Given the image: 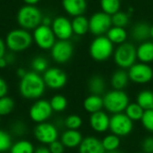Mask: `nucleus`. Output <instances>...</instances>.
<instances>
[{"mask_svg": "<svg viewBox=\"0 0 153 153\" xmlns=\"http://www.w3.org/2000/svg\"><path fill=\"white\" fill-rule=\"evenodd\" d=\"M45 88L43 77L34 71L27 72L19 83L20 93L27 100H39L44 94Z\"/></svg>", "mask_w": 153, "mask_h": 153, "instance_id": "obj_1", "label": "nucleus"}, {"mask_svg": "<svg viewBox=\"0 0 153 153\" xmlns=\"http://www.w3.org/2000/svg\"><path fill=\"white\" fill-rule=\"evenodd\" d=\"M43 15L41 11L35 5L25 4L17 13V22L22 29L35 30L42 22Z\"/></svg>", "mask_w": 153, "mask_h": 153, "instance_id": "obj_2", "label": "nucleus"}, {"mask_svg": "<svg viewBox=\"0 0 153 153\" xmlns=\"http://www.w3.org/2000/svg\"><path fill=\"white\" fill-rule=\"evenodd\" d=\"M31 34L24 29H14L8 32L5 38V45L13 52H22L28 49L32 44Z\"/></svg>", "mask_w": 153, "mask_h": 153, "instance_id": "obj_3", "label": "nucleus"}, {"mask_svg": "<svg viewBox=\"0 0 153 153\" xmlns=\"http://www.w3.org/2000/svg\"><path fill=\"white\" fill-rule=\"evenodd\" d=\"M129 103L128 95L124 91L120 90L108 91L103 97L104 108L113 115L125 112Z\"/></svg>", "mask_w": 153, "mask_h": 153, "instance_id": "obj_4", "label": "nucleus"}, {"mask_svg": "<svg viewBox=\"0 0 153 153\" xmlns=\"http://www.w3.org/2000/svg\"><path fill=\"white\" fill-rule=\"evenodd\" d=\"M113 58L117 66L121 69H129L135 64L137 59V48L130 42L117 45L114 50Z\"/></svg>", "mask_w": 153, "mask_h": 153, "instance_id": "obj_5", "label": "nucleus"}, {"mask_svg": "<svg viewBox=\"0 0 153 153\" xmlns=\"http://www.w3.org/2000/svg\"><path fill=\"white\" fill-rule=\"evenodd\" d=\"M114 44L107 36H98L91 43L90 55L97 62H104L114 54Z\"/></svg>", "mask_w": 153, "mask_h": 153, "instance_id": "obj_6", "label": "nucleus"}, {"mask_svg": "<svg viewBox=\"0 0 153 153\" xmlns=\"http://www.w3.org/2000/svg\"><path fill=\"white\" fill-rule=\"evenodd\" d=\"M133 129L134 122L124 112L114 114L110 117L109 130L112 134L119 137H126L133 132Z\"/></svg>", "mask_w": 153, "mask_h": 153, "instance_id": "obj_7", "label": "nucleus"}, {"mask_svg": "<svg viewBox=\"0 0 153 153\" xmlns=\"http://www.w3.org/2000/svg\"><path fill=\"white\" fill-rule=\"evenodd\" d=\"M112 26L111 16L102 11L93 13L89 19L90 31L96 37L107 34Z\"/></svg>", "mask_w": 153, "mask_h": 153, "instance_id": "obj_8", "label": "nucleus"}, {"mask_svg": "<svg viewBox=\"0 0 153 153\" xmlns=\"http://www.w3.org/2000/svg\"><path fill=\"white\" fill-rule=\"evenodd\" d=\"M130 81L137 84H145L153 79V69L145 63H135L128 69Z\"/></svg>", "mask_w": 153, "mask_h": 153, "instance_id": "obj_9", "label": "nucleus"}, {"mask_svg": "<svg viewBox=\"0 0 153 153\" xmlns=\"http://www.w3.org/2000/svg\"><path fill=\"white\" fill-rule=\"evenodd\" d=\"M32 38L36 45L44 50L51 49L56 42V36L51 26H46L43 24H40L34 30Z\"/></svg>", "mask_w": 153, "mask_h": 153, "instance_id": "obj_10", "label": "nucleus"}, {"mask_svg": "<svg viewBox=\"0 0 153 153\" xmlns=\"http://www.w3.org/2000/svg\"><path fill=\"white\" fill-rule=\"evenodd\" d=\"M53 113V109L50 106L49 101L46 100H38L35 101L30 108L29 116L30 118L37 123H43L47 122V120L51 117Z\"/></svg>", "mask_w": 153, "mask_h": 153, "instance_id": "obj_11", "label": "nucleus"}, {"mask_svg": "<svg viewBox=\"0 0 153 153\" xmlns=\"http://www.w3.org/2000/svg\"><path fill=\"white\" fill-rule=\"evenodd\" d=\"M34 137L42 144H50L58 138L57 128L50 123H39L34 128Z\"/></svg>", "mask_w": 153, "mask_h": 153, "instance_id": "obj_12", "label": "nucleus"}, {"mask_svg": "<svg viewBox=\"0 0 153 153\" xmlns=\"http://www.w3.org/2000/svg\"><path fill=\"white\" fill-rule=\"evenodd\" d=\"M53 60L58 64L68 62L74 54V46L69 40H60L55 42L50 49Z\"/></svg>", "mask_w": 153, "mask_h": 153, "instance_id": "obj_13", "label": "nucleus"}, {"mask_svg": "<svg viewBox=\"0 0 153 153\" xmlns=\"http://www.w3.org/2000/svg\"><path fill=\"white\" fill-rule=\"evenodd\" d=\"M43 80L47 87L52 90H59L65 86L67 82L66 74L60 68H48L43 74Z\"/></svg>", "mask_w": 153, "mask_h": 153, "instance_id": "obj_14", "label": "nucleus"}, {"mask_svg": "<svg viewBox=\"0 0 153 153\" xmlns=\"http://www.w3.org/2000/svg\"><path fill=\"white\" fill-rule=\"evenodd\" d=\"M51 29L56 36L60 40H69L73 34L72 22L65 16H58L52 21Z\"/></svg>", "mask_w": 153, "mask_h": 153, "instance_id": "obj_15", "label": "nucleus"}, {"mask_svg": "<svg viewBox=\"0 0 153 153\" xmlns=\"http://www.w3.org/2000/svg\"><path fill=\"white\" fill-rule=\"evenodd\" d=\"M89 123L91 128L94 132L98 134H102L109 130L110 117L106 112L100 110L93 114H91L89 118Z\"/></svg>", "mask_w": 153, "mask_h": 153, "instance_id": "obj_16", "label": "nucleus"}, {"mask_svg": "<svg viewBox=\"0 0 153 153\" xmlns=\"http://www.w3.org/2000/svg\"><path fill=\"white\" fill-rule=\"evenodd\" d=\"M79 153H106L101 140L95 136H88L82 139L78 147Z\"/></svg>", "mask_w": 153, "mask_h": 153, "instance_id": "obj_17", "label": "nucleus"}, {"mask_svg": "<svg viewBox=\"0 0 153 153\" xmlns=\"http://www.w3.org/2000/svg\"><path fill=\"white\" fill-rule=\"evenodd\" d=\"M62 6L66 13L75 17L83 15L87 9L86 0H62Z\"/></svg>", "mask_w": 153, "mask_h": 153, "instance_id": "obj_18", "label": "nucleus"}, {"mask_svg": "<svg viewBox=\"0 0 153 153\" xmlns=\"http://www.w3.org/2000/svg\"><path fill=\"white\" fill-rule=\"evenodd\" d=\"M83 137L78 130H69L67 129L63 133L61 136V143L65 148L74 149L79 147Z\"/></svg>", "mask_w": 153, "mask_h": 153, "instance_id": "obj_19", "label": "nucleus"}, {"mask_svg": "<svg viewBox=\"0 0 153 153\" xmlns=\"http://www.w3.org/2000/svg\"><path fill=\"white\" fill-rule=\"evenodd\" d=\"M103 108V98L100 95L91 94L83 100V108L86 112L90 114L100 111Z\"/></svg>", "mask_w": 153, "mask_h": 153, "instance_id": "obj_20", "label": "nucleus"}, {"mask_svg": "<svg viewBox=\"0 0 153 153\" xmlns=\"http://www.w3.org/2000/svg\"><path fill=\"white\" fill-rule=\"evenodd\" d=\"M137 59L142 63L153 62V42L143 41L137 48Z\"/></svg>", "mask_w": 153, "mask_h": 153, "instance_id": "obj_21", "label": "nucleus"}, {"mask_svg": "<svg viewBox=\"0 0 153 153\" xmlns=\"http://www.w3.org/2000/svg\"><path fill=\"white\" fill-rule=\"evenodd\" d=\"M129 80L128 72H126L125 69H119L112 74L111 85L114 90L123 91L127 86Z\"/></svg>", "mask_w": 153, "mask_h": 153, "instance_id": "obj_22", "label": "nucleus"}, {"mask_svg": "<svg viewBox=\"0 0 153 153\" xmlns=\"http://www.w3.org/2000/svg\"><path fill=\"white\" fill-rule=\"evenodd\" d=\"M150 30H151V26L145 22H138L136 23L131 31L132 38L135 41H146L147 39L151 37L150 35Z\"/></svg>", "mask_w": 153, "mask_h": 153, "instance_id": "obj_23", "label": "nucleus"}, {"mask_svg": "<svg viewBox=\"0 0 153 153\" xmlns=\"http://www.w3.org/2000/svg\"><path fill=\"white\" fill-rule=\"evenodd\" d=\"M71 22H72V28H73L74 34H75L77 36H83L88 31H90L89 20L83 15H79V16L74 17V19L71 21Z\"/></svg>", "mask_w": 153, "mask_h": 153, "instance_id": "obj_24", "label": "nucleus"}, {"mask_svg": "<svg viewBox=\"0 0 153 153\" xmlns=\"http://www.w3.org/2000/svg\"><path fill=\"white\" fill-rule=\"evenodd\" d=\"M127 31L125 28L121 27H116L112 26L108 31L107 32V37L108 39L116 45H120L122 43H125L127 39Z\"/></svg>", "mask_w": 153, "mask_h": 153, "instance_id": "obj_25", "label": "nucleus"}, {"mask_svg": "<svg viewBox=\"0 0 153 153\" xmlns=\"http://www.w3.org/2000/svg\"><path fill=\"white\" fill-rule=\"evenodd\" d=\"M136 103L141 106L144 111L153 109V91L143 90L140 91L136 97Z\"/></svg>", "mask_w": 153, "mask_h": 153, "instance_id": "obj_26", "label": "nucleus"}, {"mask_svg": "<svg viewBox=\"0 0 153 153\" xmlns=\"http://www.w3.org/2000/svg\"><path fill=\"white\" fill-rule=\"evenodd\" d=\"M88 87L91 94L101 96V94H103L105 91L106 82L104 78L100 75H94L90 79Z\"/></svg>", "mask_w": 153, "mask_h": 153, "instance_id": "obj_27", "label": "nucleus"}, {"mask_svg": "<svg viewBox=\"0 0 153 153\" xmlns=\"http://www.w3.org/2000/svg\"><path fill=\"white\" fill-rule=\"evenodd\" d=\"M103 148L105 149L106 152H113L116 150H118L121 144V140L120 137L114 134H110L106 135L102 140H101Z\"/></svg>", "mask_w": 153, "mask_h": 153, "instance_id": "obj_28", "label": "nucleus"}, {"mask_svg": "<svg viewBox=\"0 0 153 153\" xmlns=\"http://www.w3.org/2000/svg\"><path fill=\"white\" fill-rule=\"evenodd\" d=\"M125 114L133 122H136V121H141L144 114V110L136 102H134V103H129V105L125 110Z\"/></svg>", "mask_w": 153, "mask_h": 153, "instance_id": "obj_29", "label": "nucleus"}, {"mask_svg": "<svg viewBox=\"0 0 153 153\" xmlns=\"http://www.w3.org/2000/svg\"><path fill=\"white\" fill-rule=\"evenodd\" d=\"M100 4L102 12L111 16L120 11L121 0H100Z\"/></svg>", "mask_w": 153, "mask_h": 153, "instance_id": "obj_30", "label": "nucleus"}, {"mask_svg": "<svg viewBox=\"0 0 153 153\" xmlns=\"http://www.w3.org/2000/svg\"><path fill=\"white\" fill-rule=\"evenodd\" d=\"M34 146L30 142L21 140L12 145L10 153H34Z\"/></svg>", "mask_w": 153, "mask_h": 153, "instance_id": "obj_31", "label": "nucleus"}, {"mask_svg": "<svg viewBox=\"0 0 153 153\" xmlns=\"http://www.w3.org/2000/svg\"><path fill=\"white\" fill-rule=\"evenodd\" d=\"M49 103H50V106H51L53 111H55V112L64 111L67 108V105H68L66 98L60 94H56V95L53 96L51 98Z\"/></svg>", "mask_w": 153, "mask_h": 153, "instance_id": "obj_32", "label": "nucleus"}, {"mask_svg": "<svg viewBox=\"0 0 153 153\" xmlns=\"http://www.w3.org/2000/svg\"><path fill=\"white\" fill-rule=\"evenodd\" d=\"M111 21H112V25L116 27H121L125 28L128 25L130 18L129 14L121 11H118L115 14L111 15Z\"/></svg>", "mask_w": 153, "mask_h": 153, "instance_id": "obj_33", "label": "nucleus"}, {"mask_svg": "<svg viewBox=\"0 0 153 153\" xmlns=\"http://www.w3.org/2000/svg\"><path fill=\"white\" fill-rule=\"evenodd\" d=\"M13 108H14V101L12 98L7 96L0 98V117H4L11 114Z\"/></svg>", "mask_w": 153, "mask_h": 153, "instance_id": "obj_34", "label": "nucleus"}, {"mask_svg": "<svg viewBox=\"0 0 153 153\" xmlns=\"http://www.w3.org/2000/svg\"><path fill=\"white\" fill-rule=\"evenodd\" d=\"M65 126L69 130H78L82 126V119L78 115H70L65 118Z\"/></svg>", "mask_w": 153, "mask_h": 153, "instance_id": "obj_35", "label": "nucleus"}, {"mask_svg": "<svg viewBox=\"0 0 153 153\" xmlns=\"http://www.w3.org/2000/svg\"><path fill=\"white\" fill-rule=\"evenodd\" d=\"M31 67H32V70L38 74L44 73L48 68V63L46 58L42 56H37L32 60Z\"/></svg>", "mask_w": 153, "mask_h": 153, "instance_id": "obj_36", "label": "nucleus"}, {"mask_svg": "<svg viewBox=\"0 0 153 153\" xmlns=\"http://www.w3.org/2000/svg\"><path fill=\"white\" fill-rule=\"evenodd\" d=\"M12 145L13 143L10 134L3 130H0V153L10 150Z\"/></svg>", "mask_w": 153, "mask_h": 153, "instance_id": "obj_37", "label": "nucleus"}, {"mask_svg": "<svg viewBox=\"0 0 153 153\" xmlns=\"http://www.w3.org/2000/svg\"><path fill=\"white\" fill-rule=\"evenodd\" d=\"M141 122L145 130L153 133V109L144 111V114L141 119Z\"/></svg>", "mask_w": 153, "mask_h": 153, "instance_id": "obj_38", "label": "nucleus"}, {"mask_svg": "<svg viewBox=\"0 0 153 153\" xmlns=\"http://www.w3.org/2000/svg\"><path fill=\"white\" fill-rule=\"evenodd\" d=\"M142 149L143 153H153V136L144 138L142 143Z\"/></svg>", "mask_w": 153, "mask_h": 153, "instance_id": "obj_39", "label": "nucleus"}, {"mask_svg": "<svg viewBox=\"0 0 153 153\" xmlns=\"http://www.w3.org/2000/svg\"><path fill=\"white\" fill-rule=\"evenodd\" d=\"M49 151L51 153H64L65 152V146L59 141H55L49 144Z\"/></svg>", "mask_w": 153, "mask_h": 153, "instance_id": "obj_40", "label": "nucleus"}, {"mask_svg": "<svg viewBox=\"0 0 153 153\" xmlns=\"http://www.w3.org/2000/svg\"><path fill=\"white\" fill-rule=\"evenodd\" d=\"M7 91H8L7 83H6V82L3 78L0 77V98L6 96Z\"/></svg>", "mask_w": 153, "mask_h": 153, "instance_id": "obj_41", "label": "nucleus"}, {"mask_svg": "<svg viewBox=\"0 0 153 153\" xmlns=\"http://www.w3.org/2000/svg\"><path fill=\"white\" fill-rule=\"evenodd\" d=\"M5 50H6L5 42L0 38V58L1 57H4L5 56Z\"/></svg>", "mask_w": 153, "mask_h": 153, "instance_id": "obj_42", "label": "nucleus"}, {"mask_svg": "<svg viewBox=\"0 0 153 153\" xmlns=\"http://www.w3.org/2000/svg\"><path fill=\"white\" fill-rule=\"evenodd\" d=\"M14 131L18 134H22L24 132V126L22 123H17L16 125H14Z\"/></svg>", "mask_w": 153, "mask_h": 153, "instance_id": "obj_43", "label": "nucleus"}, {"mask_svg": "<svg viewBox=\"0 0 153 153\" xmlns=\"http://www.w3.org/2000/svg\"><path fill=\"white\" fill-rule=\"evenodd\" d=\"M34 153H51L49 151V148H47L45 146H39L38 147L35 151Z\"/></svg>", "mask_w": 153, "mask_h": 153, "instance_id": "obj_44", "label": "nucleus"}, {"mask_svg": "<svg viewBox=\"0 0 153 153\" xmlns=\"http://www.w3.org/2000/svg\"><path fill=\"white\" fill-rule=\"evenodd\" d=\"M52 21H53V20H51L49 17H44V16H43V19H42V22H41V24L46 25V26H51V24H52Z\"/></svg>", "mask_w": 153, "mask_h": 153, "instance_id": "obj_45", "label": "nucleus"}, {"mask_svg": "<svg viewBox=\"0 0 153 153\" xmlns=\"http://www.w3.org/2000/svg\"><path fill=\"white\" fill-rule=\"evenodd\" d=\"M26 74H27V72H26L23 68H19V69L17 70V75H18V77H20L21 79H22Z\"/></svg>", "mask_w": 153, "mask_h": 153, "instance_id": "obj_46", "label": "nucleus"}, {"mask_svg": "<svg viewBox=\"0 0 153 153\" xmlns=\"http://www.w3.org/2000/svg\"><path fill=\"white\" fill-rule=\"evenodd\" d=\"M7 64H8V62H7L5 56L0 58V68H4L7 65Z\"/></svg>", "mask_w": 153, "mask_h": 153, "instance_id": "obj_47", "label": "nucleus"}, {"mask_svg": "<svg viewBox=\"0 0 153 153\" xmlns=\"http://www.w3.org/2000/svg\"><path fill=\"white\" fill-rule=\"evenodd\" d=\"M23 2L26 4H30V5H35L37 4L39 0H23Z\"/></svg>", "mask_w": 153, "mask_h": 153, "instance_id": "obj_48", "label": "nucleus"}, {"mask_svg": "<svg viewBox=\"0 0 153 153\" xmlns=\"http://www.w3.org/2000/svg\"><path fill=\"white\" fill-rule=\"evenodd\" d=\"M150 35H151V37L153 39V25L152 26H151V30H150Z\"/></svg>", "mask_w": 153, "mask_h": 153, "instance_id": "obj_49", "label": "nucleus"}, {"mask_svg": "<svg viewBox=\"0 0 153 153\" xmlns=\"http://www.w3.org/2000/svg\"><path fill=\"white\" fill-rule=\"evenodd\" d=\"M107 153H123L122 152H120L119 150H116V151H113V152H108Z\"/></svg>", "mask_w": 153, "mask_h": 153, "instance_id": "obj_50", "label": "nucleus"}, {"mask_svg": "<svg viewBox=\"0 0 153 153\" xmlns=\"http://www.w3.org/2000/svg\"><path fill=\"white\" fill-rule=\"evenodd\" d=\"M137 153H139V152H137Z\"/></svg>", "mask_w": 153, "mask_h": 153, "instance_id": "obj_51", "label": "nucleus"}]
</instances>
